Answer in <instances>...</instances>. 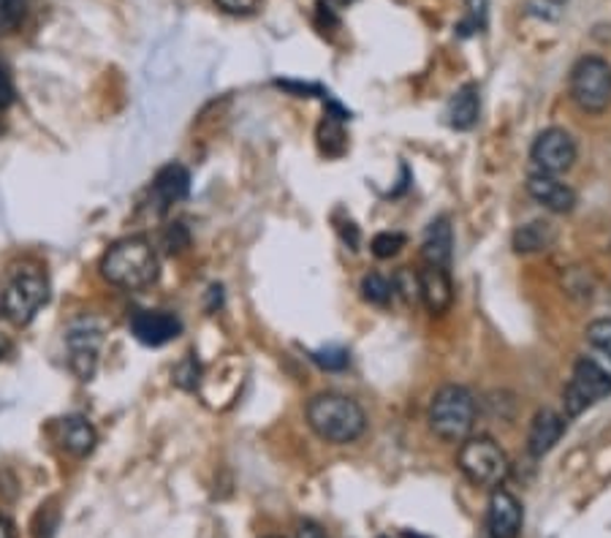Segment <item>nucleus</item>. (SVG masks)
Masks as SVG:
<instances>
[{
    "label": "nucleus",
    "mask_w": 611,
    "mask_h": 538,
    "mask_svg": "<svg viewBox=\"0 0 611 538\" xmlns=\"http://www.w3.org/2000/svg\"><path fill=\"white\" fill-rule=\"evenodd\" d=\"M308 424L327 444H353L367 430V414L349 394L319 392L308 403Z\"/></svg>",
    "instance_id": "f257e3e1"
},
{
    "label": "nucleus",
    "mask_w": 611,
    "mask_h": 538,
    "mask_svg": "<svg viewBox=\"0 0 611 538\" xmlns=\"http://www.w3.org/2000/svg\"><path fill=\"white\" fill-rule=\"evenodd\" d=\"M158 254L145 237H125L101 259V275L125 291H142L158 280Z\"/></svg>",
    "instance_id": "f03ea898"
},
{
    "label": "nucleus",
    "mask_w": 611,
    "mask_h": 538,
    "mask_svg": "<svg viewBox=\"0 0 611 538\" xmlns=\"http://www.w3.org/2000/svg\"><path fill=\"white\" fill-rule=\"evenodd\" d=\"M476 397L463 384H446L441 386L429 400L427 422L429 430L446 444H463L473 435V424H476Z\"/></svg>",
    "instance_id": "7ed1b4c3"
},
{
    "label": "nucleus",
    "mask_w": 611,
    "mask_h": 538,
    "mask_svg": "<svg viewBox=\"0 0 611 538\" xmlns=\"http://www.w3.org/2000/svg\"><path fill=\"white\" fill-rule=\"evenodd\" d=\"M457 465L465 478L476 487L497 489L511 474L508 454L489 435H470L459 444Z\"/></svg>",
    "instance_id": "20e7f679"
},
{
    "label": "nucleus",
    "mask_w": 611,
    "mask_h": 538,
    "mask_svg": "<svg viewBox=\"0 0 611 538\" xmlns=\"http://www.w3.org/2000/svg\"><path fill=\"white\" fill-rule=\"evenodd\" d=\"M50 299V280L39 267H20L6 283L0 297V310L14 327H25L35 319Z\"/></svg>",
    "instance_id": "39448f33"
},
{
    "label": "nucleus",
    "mask_w": 611,
    "mask_h": 538,
    "mask_svg": "<svg viewBox=\"0 0 611 538\" xmlns=\"http://www.w3.org/2000/svg\"><path fill=\"white\" fill-rule=\"evenodd\" d=\"M571 101L584 115H603L611 106V65L598 55H584L573 63L568 80Z\"/></svg>",
    "instance_id": "423d86ee"
},
{
    "label": "nucleus",
    "mask_w": 611,
    "mask_h": 538,
    "mask_svg": "<svg viewBox=\"0 0 611 538\" xmlns=\"http://www.w3.org/2000/svg\"><path fill=\"white\" fill-rule=\"evenodd\" d=\"M611 394V370L592 356H582L573 364V373L562 389V408L566 418L584 414L592 403Z\"/></svg>",
    "instance_id": "0eeeda50"
},
{
    "label": "nucleus",
    "mask_w": 611,
    "mask_h": 538,
    "mask_svg": "<svg viewBox=\"0 0 611 538\" xmlns=\"http://www.w3.org/2000/svg\"><path fill=\"white\" fill-rule=\"evenodd\" d=\"M579 158L577 139L568 134L566 128H547L536 136L530 147V164L532 172H541V175H566L573 169Z\"/></svg>",
    "instance_id": "6e6552de"
},
{
    "label": "nucleus",
    "mask_w": 611,
    "mask_h": 538,
    "mask_svg": "<svg viewBox=\"0 0 611 538\" xmlns=\"http://www.w3.org/2000/svg\"><path fill=\"white\" fill-rule=\"evenodd\" d=\"M104 334L90 321H80L65 334V349H69V368L80 381L93 379L95 368H99V354Z\"/></svg>",
    "instance_id": "1a4fd4ad"
},
{
    "label": "nucleus",
    "mask_w": 611,
    "mask_h": 538,
    "mask_svg": "<svg viewBox=\"0 0 611 538\" xmlns=\"http://www.w3.org/2000/svg\"><path fill=\"white\" fill-rule=\"evenodd\" d=\"M527 194H530L532 201H538V205L555 215L573 213L579 205V196L571 185L562 183V179L555 175H541V172H532V175L527 177Z\"/></svg>",
    "instance_id": "9d476101"
},
{
    "label": "nucleus",
    "mask_w": 611,
    "mask_h": 538,
    "mask_svg": "<svg viewBox=\"0 0 611 538\" xmlns=\"http://www.w3.org/2000/svg\"><path fill=\"white\" fill-rule=\"evenodd\" d=\"M522 523H525L522 504H519L508 489L503 487L493 489V498H489V511H487L489 538H517L519 530H522Z\"/></svg>",
    "instance_id": "9b49d317"
},
{
    "label": "nucleus",
    "mask_w": 611,
    "mask_h": 538,
    "mask_svg": "<svg viewBox=\"0 0 611 538\" xmlns=\"http://www.w3.org/2000/svg\"><path fill=\"white\" fill-rule=\"evenodd\" d=\"M131 332L145 345H166L179 338L183 324L177 315L166 313V310H136L131 315Z\"/></svg>",
    "instance_id": "f8f14e48"
},
{
    "label": "nucleus",
    "mask_w": 611,
    "mask_h": 538,
    "mask_svg": "<svg viewBox=\"0 0 611 538\" xmlns=\"http://www.w3.org/2000/svg\"><path fill=\"white\" fill-rule=\"evenodd\" d=\"M416 280H418V299L424 302V308H427L433 315L448 313V308L454 304V283L448 269L424 265L416 272Z\"/></svg>",
    "instance_id": "ddd939ff"
},
{
    "label": "nucleus",
    "mask_w": 611,
    "mask_h": 538,
    "mask_svg": "<svg viewBox=\"0 0 611 538\" xmlns=\"http://www.w3.org/2000/svg\"><path fill=\"white\" fill-rule=\"evenodd\" d=\"M566 427L568 422L562 414H557L552 408L538 411V414L532 416L530 430H527V452H530V457L541 459L543 454L552 452V448L560 444Z\"/></svg>",
    "instance_id": "4468645a"
},
{
    "label": "nucleus",
    "mask_w": 611,
    "mask_h": 538,
    "mask_svg": "<svg viewBox=\"0 0 611 538\" xmlns=\"http://www.w3.org/2000/svg\"><path fill=\"white\" fill-rule=\"evenodd\" d=\"M52 433H55V441L60 444V448H63L65 454H71V457H87V454L95 448V444H99L95 427L85 416L58 418Z\"/></svg>",
    "instance_id": "2eb2a0df"
},
{
    "label": "nucleus",
    "mask_w": 611,
    "mask_h": 538,
    "mask_svg": "<svg viewBox=\"0 0 611 538\" xmlns=\"http://www.w3.org/2000/svg\"><path fill=\"white\" fill-rule=\"evenodd\" d=\"M422 259L424 265L435 267H452L454 259V229L448 218H435L433 224L427 226V235H424L422 242Z\"/></svg>",
    "instance_id": "dca6fc26"
},
{
    "label": "nucleus",
    "mask_w": 611,
    "mask_h": 538,
    "mask_svg": "<svg viewBox=\"0 0 611 538\" xmlns=\"http://www.w3.org/2000/svg\"><path fill=\"white\" fill-rule=\"evenodd\" d=\"M190 190V175L185 166L179 164H169L155 175L153 183V201L158 205V209H166L175 201H183Z\"/></svg>",
    "instance_id": "f3484780"
},
{
    "label": "nucleus",
    "mask_w": 611,
    "mask_h": 538,
    "mask_svg": "<svg viewBox=\"0 0 611 538\" xmlns=\"http://www.w3.org/2000/svg\"><path fill=\"white\" fill-rule=\"evenodd\" d=\"M481 115V93L476 85L459 87L446 106V123L454 131H470Z\"/></svg>",
    "instance_id": "a211bd4d"
},
{
    "label": "nucleus",
    "mask_w": 611,
    "mask_h": 538,
    "mask_svg": "<svg viewBox=\"0 0 611 538\" xmlns=\"http://www.w3.org/2000/svg\"><path fill=\"white\" fill-rule=\"evenodd\" d=\"M557 242V229L549 220H530V224L519 226L514 231L511 245L517 254L530 256V254H541V250H549Z\"/></svg>",
    "instance_id": "6ab92c4d"
},
{
    "label": "nucleus",
    "mask_w": 611,
    "mask_h": 538,
    "mask_svg": "<svg viewBox=\"0 0 611 538\" xmlns=\"http://www.w3.org/2000/svg\"><path fill=\"white\" fill-rule=\"evenodd\" d=\"M349 117L338 104H332V115H327V120L321 123L319 128V142L321 149L329 155V158H338V155L345 153V131H343V120Z\"/></svg>",
    "instance_id": "aec40b11"
},
{
    "label": "nucleus",
    "mask_w": 611,
    "mask_h": 538,
    "mask_svg": "<svg viewBox=\"0 0 611 538\" xmlns=\"http://www.w3.org/2000/svg\"><path fill=\"white\" fill-rule=\"evenodd\" d=\"M587 343L596 354H601V362L611 370V319H598L587 327Z\"/></svg>",
    "instance_id": "412c9836"
},
{
    "label": "nucleus",
    "mask_w": 611,
    "mask_h": 538,
    "mask_svg": "<svg viewBox=\"0 0 611 538\" xmlns=\"http://www.w3.org/2000/svg\"><path fill=\"white\" fill-rule=\"evenodd\" d=\"M362 297L367 299L370 304H379V308H386V304L392 302V297H394L392 280H386L379 272H367L362 278Z\"/></svg>",
    "instance_id": "4be33fe9"
},
{
    "label": "nucleus",
    "mask_w": 611,
    "mask_h": 538,
    "mask_svg": "<svg viewBox=\"0 0 611 538\" xmlns=\"http://www.w3.org/2000/svg\"><path fill=\"white\" fill-rule=\"evenodd\" d=\"M489 20V0H465V22L459 25V33H481Z\"/></svg>",
    "instance_id": "5701e85b"
},
{
    "label": "nucleus",
    "mask_w": 611,
    "mask_h": 538,
    "mask_svg": "<svg viewBox=\"0 0 611 538\" xmlns=\"http://www.w3.org/2000/svg\"><path fill=\"white\" fill-rule=\"evenodd\" d=\"M403 248L405 235H400V231H381V235L373 237V254L379 256V259H392V256H397Z\"/></svg>",
    "instance_id": "b1692460"
},
{
    "label": "nucleus",
    "mask_w": 611,
    "mask_h": 538,
    "mask_svg": "<svg viewBox=\"0 0 611 538\" xmlns=\"http://www.w3.org/2000/svg\"><path fill=\"white\" fill-rule=\"evenodd\" d=\"M25 17V0H0V33H11Z\"/></svg>",
    "instance_id": "393cba45"
},
{
    "label": "nucleus",
    "mask_w": 611,
    "mask_h": 538,
    "mask_svg": "<svg viewBox=\"0 0 611 538\" xmlns=\"http://www.w3.org/2000/svg\"><path fill=\"white\" fill-rule=\"evenodd\" d=\"M199 379H201V368L199 362H196V356H185L175 368V384L188 389V392H194V389L199 386Z\"/></svg>",
    "instance_id": "a878e982"
},
{
    "label": "nucleus",
    "mask_w": 611,
    "mask_h": 538,
    "mask_svg": "<svg viewBox=\"0 0 611 538\" xmlns=\"http://www.w3.org/2000/svg\"><path fill=\"white\" fill-rule=\"evenodd\" d=\"M392 289L394 294H400L405 299V302H416L418 299V280H416V272L413 269L403 267L397 275H394L392 280Z\"/></svg>",
    "instance_id": "bb28decb"
},
{
    "label": "nucleus",
    "mask_w": 611,
    "mask_h": 538,
    "mask_svg": "<svg viewBox=\"0 0 611 538\" xmlns=\"http://www.w3.org/2000/svg\"><path fill=\"white\" fill-rule=\"evenodd\" d=\"M313 362L323 370H343V368H349V351H343V349L313 351Z\"/></svg>",
    "instance_id": "cd10ccee"
},
{
    "label": "nucleus",
    "mask_w": 611,
    "mask_h": 538,
    "mask_svg": "<svg viewBox=\"0 0 611 538\" xmlns=\"http://www.w3.org/2000/svg\"><path fill=\"white\" fill-rule=\"evenodd\" d=\"M188 245H190V235L183 224H172L169 229L164 231V248L169 250V254H183Z\"/></svg>",
    "instance_id": "c85d7f7f"
},
{
    "label": "nucleus",
    "mask_w": 611,
    "mask_h": 538,
    "mask_svg": "<svg viewBox=\"0 0 611 538\" xmlns=\"http://www.w3.org/2000/svg\"><path fill=\"white\" fill-rule=\"evenodd\" d=\"M261 0H215V6H218L220 11H226V14L234 17H245V14H253L256 9H259Z\"/></svg>",
    "instance_id": "c756f323"
},
{
    "label": "nucleus",
    "mask_w": 611,
    "mask_h": 538,
    "mask_svg": "<svg viewBox=\"0 0 611 538\" xmlns=\"http://www.w3.org/2000/svg\"><path fill=\"white\" fill-rule=\"evenodd\" d=\"M14 80H11L9 69L6 65H0V112L9 110L11 104H14Z\"/></svg>",
    "instance_id": "7c9ffc66"
},
{
    "label": "nucleus",
    "mask_w": 611,
    "mask_h": 538,
    "mask_svg": "<svg viewBox=\"0 0 611 538\" xmlns=\"http://www.w3.org/2000/svg\"><path fill=\"white\" fill-rule=\"evenodd\" d=\"M41 519H44V525H41L39 528V538H52L55 536V528H58V508L55 506H41V514H39Z\"/></svg>",
    "instance_id": "2f4dec72"
},
{
    "label": "nucleus",
    "mask_w": 611,
    "mask_h": 538,
    "mask_svg": "<svg viewBox=\"0 0 611 538\" xmlns=\"http://www.w3.org/2000/svg\"><path fill=\"white\" fill-rule=\"evenodd\" d=\"M297 538H329L327 530L321 528L319 523H299V530H297Z\"/></svg>",
    "instance_id": "473e14b6"
},
{
    "label": "nucleus",
    "mask_w": 611,
    "mask_h": 538,
    "mask_svg": "<svg viewBox=\"0 0 611 538\" xmlns=\"http://www.w3.org/2000/svg\"><path fill=\"white\" fill-rule=\"evenodd\" d=\"M0 538H17L14 525L9 523V517H6V514H0Z\"/></svg>",
    "instance_id": "72a5a7b5"
},
{
    "label": "nucleus",
    "mask_w": 611,
    "mask_h": 538,
    "mask_svg": "<svg viewBox=\"0 0 611 538\" xmlns=\"http://www.w3.org/2000/svg\"><path fill=\"white\" fill-rule=\"evenodd\" d=\"M9 349H11V343H9V340L3 338V334H0V359H3L6 354H9Z\"/></svg>",
    "instance_id": "f704fd0d"
},
{
    "label": "nucleus",
    "mask_w": 611,
    "mask_h": 538,
    "mask_svg": "<svg viewBox=\"0 0 611 538\" xmlns=\"http://www.w3.org/2000/svg\"><path fill=\"white\" fill-rule=\"evenodd\" d=\"M405 538H427V536H422V534H411V530H407Z\"/></svg>",
    "instance_id": "c9c22d12"
},
{
    "label": "nucleus",
    "mask_w": 611,
    "mask_h": 538,
    "mask_svg": "<svg viewBox=\"0 0 611 538\" xmlns=\"http://www.w3.org/2000/svg\"><path fill=\"white\" fill-rule=\"evenodd\" d=\"M552 3H568V0H552Z\"/></svg>",
    "instance_id": "e433bc0d"
},
{
    "label": "nucleus",
    "mask_w": 611,
    "mask_h": 538,
    "mask_svg": "<svg viewBox=\"0 0 611 538\" xmlns=\"http://www.w3.org/2000/svg\"><path fill=\"white\" fill-rule=\"evenodd\" d=\"M269 538H278V536H269Z\"/></svg>",
    "instance_id": "4c0bfd02"
}]
</instances>
